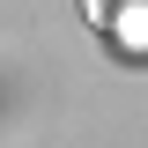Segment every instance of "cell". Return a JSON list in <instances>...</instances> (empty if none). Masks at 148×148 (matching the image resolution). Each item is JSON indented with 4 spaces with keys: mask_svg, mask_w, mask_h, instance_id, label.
I'll list each match as a JSON object with an SVG mask.
<instances>
[{
    "mask_svg": "<svg viewBox=\"0 0 148 148\" xmlns=\"http://www.w3.org/2000/svg\"><path fill=\"white\" fill-rule=\"evenodd\" d=\"M89 22L111 30L119 45H133V52H148V0H89Z\"/></svg>",
    "mask_w": 148,
    "mask_h": 148,
    "instance_id": "1",
    "label": "cell"
}]
</instances>
